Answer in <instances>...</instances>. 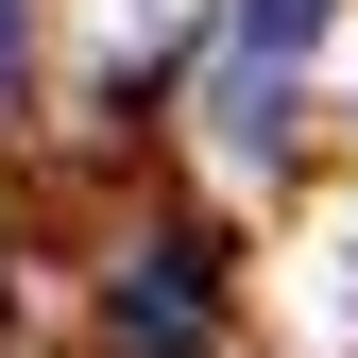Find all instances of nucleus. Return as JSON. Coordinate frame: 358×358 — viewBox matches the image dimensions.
Instances as JSON below:
<instances>
[{"mask_svg":"<svg viewBox=\"0 0 358 358\" xmlns=\"http://www.w3.org/2000/svg\"><path fill=\"white\" fill-rule=\"evenodd\" d=\"M0 103H17V0H0Z\"/></svg>","mask_w":358,"mask_h":358,"instance_id":"3","label":"nucleus"},{"mask_svg":"<svg viewBox=\"0 0 358 358\" xmlns=\"http://www.w3.org/2000/svg\"><path fill=\"white\" fill-rule=\"evenodd\" d=\"M120 341H137V358H205V273H188V256H154V273L120 290Z\"/></svg>","mask_w":358,"mask_h":358,"instance_id":"1","label":"nucleus"},{"mask_svg":"<svg viewBox=\"0 0 358 358\" xmlns=\"http://www.w3.org/2000/svg\"><path fill=\"white\" fill-rule=\"evenodd\" d=\"M324 17H341V0H239V52H256V69H290Z\"/></svg>","mask_w":358,"mask_h":358,"instance_id":"2","label":"nucleus"}]
</instances>
